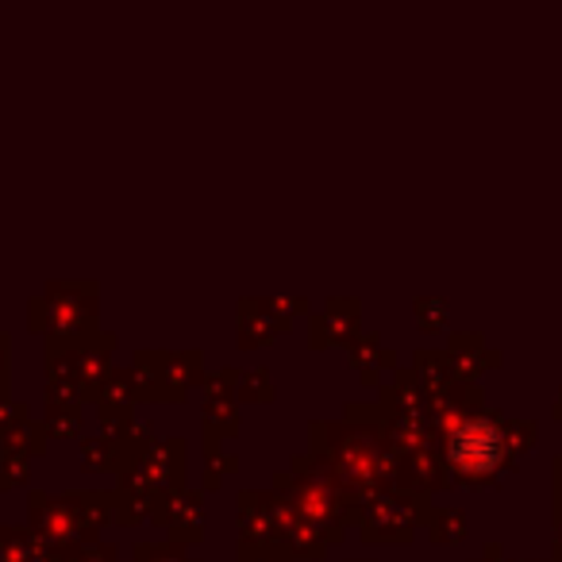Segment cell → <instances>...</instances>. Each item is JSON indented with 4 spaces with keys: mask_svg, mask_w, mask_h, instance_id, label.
<instances>
[{
    "mask_svg": "<svg viewBox=\"0 0 562 562\" xmlns=\"http://www.w3.org/2000/svg\"><path fill=\"white\" fill-rule=\"evenodd\" d=\"M501 454V436L490 428V424H470L462 428V436L454 439V459L467 470H485L493 467Z\"/></svg>",
    "mask_w": 562,
    "mask_h": 562,
    "instance_id": "obj_1",
    "label": "cell"
}]
</instances>
